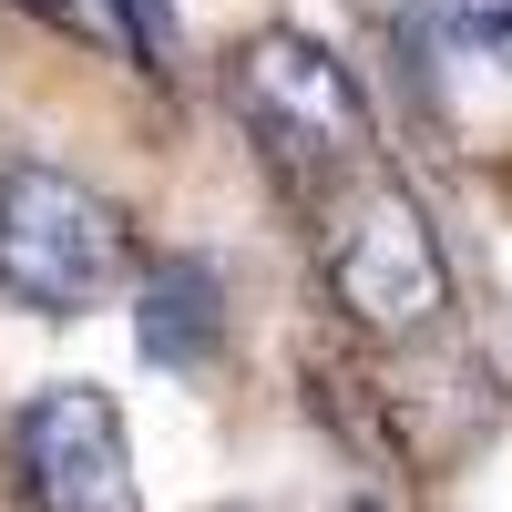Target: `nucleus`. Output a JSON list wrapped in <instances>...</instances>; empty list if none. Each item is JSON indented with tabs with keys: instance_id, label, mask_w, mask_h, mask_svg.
Here are the masks:
<instances>
[{
	"instance_id": "nucleus-6",
	"label": "nucleus",
	"mask_w": 512,
	"mask_h": 512,
	"mask_svg": "<svg viewBox=\"0 0 512 512\" xmlns=\"http://www.w3.org/2000/svg\"><path fill=\"white\" fill-rule=\"evenodd\" d=\"M431 11L451 21V41H472V52L512 62V0H431Z\"/></svg>"
},
{
	"instance_id": "nucleus-2",
	"label": "nucleus",
	"mask_w": 512,
	"mask_h": 512,
	"mask_svg": "<svg viewBox=\"0 0 512 512\" xmlns=\"http://www.w3.org/2000/svg\"><path fill=\"white\" fill-rule=\"evenodd\" d=\"M236 113H246V134L267 144L277 164H297V175H338V164L369 154L359 82L308 31H256L236 52Z\"/></svg>"
},
{
	"instance_id": "nucleus-3",
	"label": "nucleus",
	"mask_w": 512,
	"mask_h": 512,
	"mask_svg": "<svg viewBox=\"0 0 512 512\" xmlns=\"http://www.w3.org/2000/svg\"><path fill=\"white\" fill-rule=\"evenodd\" d=\"M11 472L31 492V512H134V451H123V420L103 390H41L11 420Z\"/></svg>"
},
{
	"instance_id": "nucleus-7",
	"label": "nucleus",
	"mask_w": 512,
	"mask_h": 512,
	"mask_svg": "<svg viewBox=\"0 0 512 512\" xmlns=\"http://www.w3.org/2000/svg\"><path fill=\"white\" fill-rule=\"evenodd\" d=\"M21 11H41V21H72V0H21Z\"/></svg>"
},
{
	"instance_id": "nucleus-4",
	"label": "nucleus",
	"mask_w": 512,
	"mask_h": 512,
	"mask_svg": "<svg viewBox=\"0 0 512 512\" xmlns=\"http://www.w3.org/2000/svg\"><path fill=\"white\" fill-rule=\"evenodd\" d=\"M328 287H338V308H349L359 328H390V338H410L420 318L441 308V246H431V226H420V205L390 185V195H369L359 205V226H338V246H328Z\"/></svg>"
},
{
	"instance_id": "nucleus-1",
	"label": "nucleus",
	"mask_w": 512,
	"mask_h": 512,
	"mask_svg": "<svg viewBox=\"0 0 512 512\" xmlns=\"http://www.w3.org/2000/svg\"><path fill=\"white\" fill-rule=\"evenodd\" d=\"M123 277V216L52 164H11L0 175V297L41 318H82Z\"/></svg>"
},
{
	"instance_id": "nucleus-5",
	"label": "nucleus",
	"mask_w": 512,
	"mask_h": 512,
	"mask_svg": "<svg viewBox=\"0 0 512 512\" xmlns=\"http://www.w3.org/2000/svg\"><path fill=\"white\" fill-rule=\"evenodd\" d=\"M134 328H144V359H164V369H205V349H216V277L185 267V256H175V267H154Z\"/></svg>"
}]
</instances>
